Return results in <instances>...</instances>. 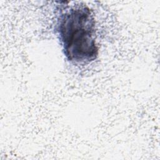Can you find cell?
Here are the masks:
<instances>
[{
    "label": "cell",
    "instance_id": "cell-1",
    "mask_svg": "<svg viewBox=\"0 0 160 160\" xmlns=\"http://www.w3.org/2000/svg\"><path fill=\"white\" fill-rule=\"evenodd\" d=\"M95 25L92 11L84 4L75 5L61 15L58 31L68 61L84 64L96 59L98 47L95 40Z\"/></svg>",
    "mask_w": 160,
    "mask_h": 160
}]
</instances>
